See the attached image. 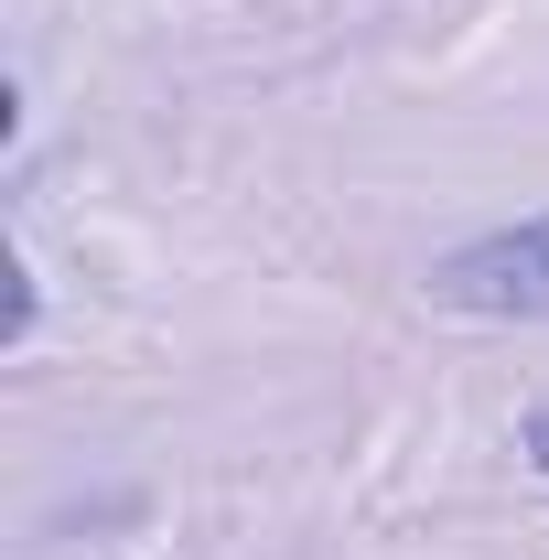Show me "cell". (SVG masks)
I'll return each mask as SVG.
<instances>
[{"label":"cell","mask_w":549,"mask_h":560,"mask_svg":"<svg viewBox=\"0 0 549 560\" xmlns=\"http://www.w3.org/2000/svg\"><path fill=\"white\" fill-rule=\"evenodd\" d=\"M528 464H539V475H549V410L528 420Z\"/></svg>","instance_id":"2"},{"label":"cell","mask_w":549,"mask_h":560,"mask_svg":"<svg viewBox=\"0 0 549 560\" xmlns=\"http://www.w3.org/2000/svg\"><path fill=\"white\" fill-rule=\"evenodd\" d=\"M431 302H453V313H549V215L453 248L431 270Z\"/></svg>","instance_id":"1"}]
</instances>
